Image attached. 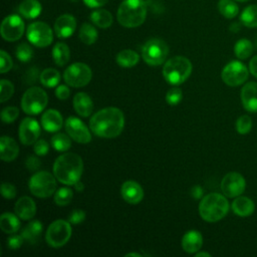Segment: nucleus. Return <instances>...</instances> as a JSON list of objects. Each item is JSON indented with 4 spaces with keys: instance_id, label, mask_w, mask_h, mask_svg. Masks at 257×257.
<instances>
[{
    "instance_id": "1",
    "label": "nucleus",
    "mask_w": 257,
    "mask_h": 257,
    "mask_svg": "<svg viewBox=\"0 0 257 257\" xmlns=\"http://www.w3.org/2000/svg\"><path fill=\"white\" fill-rule=\"evenodd\" d=\"M123 126L124 116L117 107L102 108L95 112L89 120L91 132L99 138H116L122 132Z\"/></svg>"
},
{
    "instance_id": "2",
    "label": "nucleus",
    "mask_w": 257,
    "mask_h": 257,
    "mask_svg": "<svg viewBox=\"0 0 257 257\" xmlns=\"http://www.w3.org/2000/svg\"><path fill=\"white\" fill-rule=\"evenodd\" d=\"M83 163L80 156L74 153L60 155L53 164L55 178L64 185H74L80 180Z\"/></svg>"
},
{
    "instance_id": "3",
    "label": "nucleus",
    "mask_w": 257,
    "mask_h": 257,
    "mask_svg": "<svg viewBox=\"0 0 257 257\" xmlns=\"http://www.w3.org/2000/svg\"><path fill=\"white\" fill-rule=\"evenodd\" d=\"M229 211V202L225 195L210 193L199 204V214L207 222H217L223 219Z\"/></svg>"
},
{
    "instance_id": "4",
    "label": "nucleus",
    "mask_w": 257,
    "mask_h": 257,
    "mask_svg": "<svg viewBox=\"0 0 257 257\" xmlns=\"http://www.w3.org/2000/svg\"><path fill=\"white\" fill-rule=\"evenodd\" d=\"M146 16L147 6L143 0H123L117 9V21L123 27H138L145 22Z\"/></svg>"
},
{
    "instance_id": "5",
    "label": "nucleus",
    "mask_w": 257,
    "mask_h": 257,
    "mask_svg": "<svg viewBox=\"0 0 257 257\" xmlns=\"http://www.w3.org/2000/svg\"><path fill=\"white\" fill-rule=\"evenodd\" d=\"M192 63L185 56L170 58L163 67V75L166 81L172 85L182 84L188 79L192 72Z\"/></svg>"
},
{
    "instance_id": "6",
    "label": "nucleus",
    "mask_w": 257,
    "mask_h": 257,
    "mask_svg": "<svg viewBox=\"0 0 257 257\" xmlns=\"http://www.w3.org/2000/svg\"><path fill=\"white\" fill-rule=\"evenodd\" d=\"M48 102L47 93L40 87L28 88L21 98V108L27 114H38Z\"/></svg>"
},
{
    "instance_id": "7",
    "label": "nucleus",
    "mask_w": 257,
    "mask_h": 257,
    "mask_svg": "<svg viewBox=\"0 0 257 257\" xmlns=\"http://www.w3.org/2000/svg\"><path fill=\"white\" fill-rule=\"evenodd\" d=\"M28 186L30 192L34 196L38 198H47L55 192V176L46 171L37 172L30 178Z\"/></svg>"
},
{
    "instance_id": "8",
    "label": "nucleus",
    "mask_w": 257,
    "mask_h": 257,
    "mask_svg": "<svg viewBox=\"0 0 257 257\" xmlns=\"http://www.w3.org/2000/svg\"><path fill=\"white\" fill-rule=\"evenodd\" d=\"M169 54L167 43L159 38L148 40L142 49V56L146 63L152 66L162 64Z\"/></svg>"
},
{
    "instance_id": "9",
    "label": "nucleus",
    "mask_w": 257,
    "mask_h": 257,
    "mask_svg": "<svg viewBox=\"0 0 257 257\" xmlns=\"http://www.w3.org/2000/svg\"><path fill=\"white\" fill-rule=\"evenodd\" d=\"M71 236V225L64 220H56L47 228L45 240L48 245L59 248L66 244Z\"/></svg>"
},
{
    "instance_id": "10",
    "label": "nucleus",
    "mask_w": 257,
    "mask_h": 257,
    "mask_svg": "<svg viewBox=\"0 0 257 257\" xmlns=\"http://www.w3.org/2000/svg\"><path fill=\"white\" fill-rule=\"evenodd\" d=\"M92 76L90 67L83 62L70 64L63 73L65 82L72 87H81L86 85Z\"/></svg>"
},
{
    "instance_id": "11",
    "label": "nucleus",
    "mask_w": 257,
    "mask_h": 257,
    "mask_svg": "<svg viewBox=\"0 0 257 257\" xmlns=\"http://www.w3.org/2000/svg\"><path fill=\"white\" fill-rule=\"evenodd\" d=\"M249 75V70L244 63L238 60H233L227 63L222 72V80L229 86H238L243 84Z\"/></svg>"
},
{
    "instance_id": "12",
    "label": "nucleus",
    "mask_w": 257,
    "mask_h": 257,
    "mask_svg": "<svg viewBox=\"0 0 257 257\" xmlns=\"http://www.w3.org/2000/svg\"><path fill=\"white\" fill-rule=\"evenodd\" d=\"M27 39L30 43L37 47H46L53 40V33L48 24L36 21L29 24L27 28Z\"/></svg>"
},
{
    "instance_id": "13",
    "label": "nucleus",
    "mask_w": 257,
    "mask_h": 257,
    "mask_svg": "<svg viewBox=\"0 0 257 257\" xmlns=\"http://www.w3.org/2000/svg\"><path fill=\"white\" fill-rule=\"evenodd\" d=\"M246 181L244 177L237 172L226 174L221 181L222 193L228 198H236L245 191Z\"/></svg>"
},
{
    "instance_id": "14",
    "label": "nucleus",
    "mask_w": 257,
    "mask_h": 257,
    "mask_svg": "<svg viewBox=\"0 0 257 257\" xmlns=\"http://www.w3.org/2000/svg\"><path fill=\"white\" fill-rule=\"evenodd\" d=\"M24 22L22 18L16 14L9 15L4 18L1 24V35L6 41H16L23 35Z\"/></svg>"
},
{
    "instance_id": "15",
    "label": "nucleus",
    "mask_w": 257,
    "mask_h": 257,
    "mask_svg": "<svg viewBox=\"0 0 257 257\" xmlns=\"http://www.w3.org/2000/svg\"><path fill=\"white\" fill-rule=\"evenodd\" d=\"M65 131L67 135L76 143L87 144L91 141V135L87 126L75 116L67 117L65 120Z\"/></svg>"
},
{
    "instance_id": "16",
    "label": "nucleus",
    "mask_w": 257,
    "mask_h": 257,
    "mask_svg": "<svg viewBox=\"0 0 257 257\" xmlns=\"http://www.w3.org/2000/svg\"><path fill=\"white\" fill-rule=\"evenodd\" d=\"M40 135V125L38 121L32 117H25L19 125V139L25 146L34 144Z\"/></svg>"
},
{
    "instance_id": "17",
    "label": "nucleus",
    "mask_w": 257,
    "mask_h": 257,
    "mask_svg": "<svg viewBox=\"0 0 257 257\" xmlns=\"http://www.w3.org/2000/svg\"><path fill=\"white\" fill-rule=\"evenodd\" d=\"M241 101L243 107L249 112H257V82L249 81L241 89Z\"/></svg>"
},
{
    "instance_id": "18",
    "label": "nucleus",
    "mask_w": 257,
    "mask_h": 257,
    "mask_svg": "<svg viewBox=\"0 0 257 257\" xmlns=\"http://www.w3.org/2000/svg\"><path fill=\"white\" fill-rule=\"evenodd\" d=\"M76 28V20L70 14L59 16L54 23V31L59 38H68L73 34Z\"/></svg>"
},
{
    "instance_id": "19",
    "label": "nucleus",
    "mask_w": 257,
    "mask_h": 257,
    "mask_svg": "<svg viewBox=\"0 0 257 257\" xmlns=\"http://www.w3.org/2000/svg\"><path fill=\"white\" fill-rule=\"evenodd\" d=\"M120 194L123 200L130 204H139L144 198L143 188L135 181L124 182L120 188Z\"/></svg>"
},
{
    "instance_id": "20",
    "label": "nucleus",
    "mask_w": 257,
    "mask_h": 257,
    "mask_svg": "<svg viewBox=\"0 0 257 257\" xmlns=\"http://www.w3.org/2000/svg\"><path fill=\"white\" fill-rule=\"evenodd\" d=\"M62 115L56 109H47L41 116V125L46 132L55 133L62 127Z\"/></svg>"
},
{
    "instance_id": "21",
    "label": "nucleus",
    "mask_w": 257,
    "mask_h": 257,
    "mask_svg": "<svg viewBox=\"0 0 257 257\" xmlns=\"http://www.w3.org/2000/svg\"><path fill=\"white\" fill-rule=\"evenodd\" d=\"M14 210L20 219L27 221L34 217L36 213V205L30 197L24 196L18 199V201L15 203Z\"/></svg>"
},
{
    "instance_id": "22",
    "label": "nucleus",
    "mask_w": 257,
    "mask_h": 257,
    "mask_svg": "<svg viewBox=\"0 0 257 257\" xmlns=\"http://www.w3.org/2000/svg\"><path fill=\"white\" fill-rule=\"evenodd\" d=\"M19 153L17 143L10 137L3 136L0 140V157L4 162H12L15 160Z\"/></svg>"
},
{
    "instance_id": "23",
    "label": "nucleus",
    "mask_w": 257,
    "mask_h": 257,
    "mask_svg": "<svg viewBox=\"0 0 257 257\" xmlns=\"http://www.w3.org/2000/svg\"><path fill=\"white\" fill-rule=\"evenodd\" d=\"M203 245V237L199 231L190 230L182 238V247L187 253H197Z\"/></svg>"
},
{
    "instance_id": "24",
    "label": "nucleus",
    "mask_w": 257,
    "mask_h": 257,
    "mask_svg": "<svg viewBox=\"0 0 257 257\" xmlns=\"http://www.w3.org/2000/svg\"><path fill=\"white\" fill-rule=\"evenodd\" d=\"M73 107L82 117H87L93 110V102L85 92H78L73 97Z\"/></svg>"
},
{
    "instance_id": "25",
    "label": "nucleus",
    "mask_w": 257,
    "mask_h": 257,
    "mask_svg": "<svg viewBox=\"0 0 257 257\" xmlns=\"http://www.w3.org/2000/svg\"><path fill=\"white\" fill-rule=\"evenodd\" d=\"M232 210L239 217H248L253 214L255 204L253 200L245 196H238L232 202Z\"/></svg>"
},
{
    "instance_id": "26",
    "label": "nucleus",
    "mask_w": 257,
    "mask_h": 257,
    "mask_svg": "<svg viewBox=\"0 0 257 257\" xmlns=\"http://www.w3.org/2000/svg\"><path fill=\"white\" fill-rule=\"evenodd\" d=\"M18 10L23 17L34 19L41 13L42 7L38 0H24L20 3Z\"/></svg>"
},
{
    "instance_id": "27",
    "label": "nucleus",
    "mask_w": 257,
    "mask_h": 257,
    "mask_svg": "<svg viewBox=\"0 0 257 257\" xmlns=\"http://www.w3.org/2000/svg\"><path fill=\"white\" fill-rule=\"evenodd\" d=\"M42 229V223L38 220H33L25 226V228L21 232V235L23 236L24 240L28 241L31 244H34L38 241L39 237L41 236Z\"/></svg>"
},
{
    "instance_id": "28",
    "label": "nucleus",
    "mask_w": 257,
    "mask_h": 257,
    "mask_svg": "<svg viewBox=\"0 0 257 257\" xmlns=\"http://www.w3.org/2000/svg\"><path fill=\"white\" fill-rule=\"evenodd\" d=\"M17 217L12 213H3L0 217L1 230L7 234H13L17 232L20 228V221Z\"/></svg>"
},
{
    "instance_id": "29",
    "label": "nucleus",
    "mask_w": 257,
    "mask_h": 257,
    "mask_svg": "<svg viewBox=\"0 0 257 257\" xmlns=\"http://www.w3.org/2000/svg\"><path fill=\"white\" fill-rule=\"evenodd\" d=\"M115 60L119 66L130 68L139 62L140 56L136 51L132 49H123L117 53Z\"/></svg>"
},
{
    "instance_id": "30",
    "label": "nucleus",
    "mask_w": 257,
    "mask_h": 257,
    "mask_svg": "<svg viewBox=\"0 0 257 257\" xmlns=\"http://www.w3.org/2000/svg\"><path fill=\"white\" fill-rule=\"evenodd\" d=\"M52 57L58 66L65 65L70 58V51L68 46L63 42H57L52 49Z\"/></svg>"
},
{
    "instance_id": "31",
    "label": "nucleus",
    "mask_w": 257,
    "mask_h": 257,
    "mask_svg": "<svg viewBox=\"0 0 257 257\" xmlns=\"http://www.w3.org/2000/svg\"><path fill=\"white\" fill-rule=\"evenodd\" d=\"M90 20L99 28H108L112 24V15L107 10L98 9L90 14Z\"/></svg>"
},
{
    "instance_id": "32",
    "label": "nucleus",
    "mask_w": 257,
    "mask_h": 257,
    "mask_svg": "<svg viewBox=\"0 0 257 257\" xmlns=\"http://www.w3.org/2000/svg\"><path fill=\"white\" fill-rule=\"evenodd\" d=\"M240 20L242 24L248 28L257 27V5L247 6L241 13Z\"/></svg>"
},
{
    "instance_id": "33",
    "label": "nucleus",
    "mask_w": 257,
    "mask_h": 257,
    "mask_svg": "<svg viewBox=\"0 0 257 257\" xmlns=\"http://www.w3.org/2000/svg\"><path fill=\"white\" fill-rule=\"evenodd\" d=\"M253 52V44L246 38L239 39L234 46V53L239 59L248 58Z\"/></svg>"
},
{
    "instance_id": "34",
    "label": "nucleus",
    "mask_w": 257,
    "mask_h": 257,
    "mask_svg": "<svg viewBox=\"0 0 257 257\" xmlns=\"http://www.w3.org/2000/svg\"><path fill=\"white\" fill-rule=\"evenodd\" d=\"M79 39L87 45L93 44L97 39V31L89 23H83L79 30Z\"/></svg>"
},
{
    "instance_id": "35",
    "label": "nucleus",
    "mask_w": 257,
    "mask_h": 257,
    "mask_svg": "<svg viewBox=\"0 0 257 257\" xmlns=\"http://www.w3.org/2000/svg\"><path fill=\"white\" fill-rule=\"evenodd\" d=\"M60 74L54 68H46L40 74V82L46 87H54L59 83Z\"/></svg>"
},
{
    "instance_id": "36",
    "label": "nucleus",
    "mask_w": 257,
    "mask_h": 257,
    "mask_svg": "<svg viewBox=\"0 0 257 257\" xmlns=\"http://www.w3.org/2000/svg\"><path fill=\"white\" fill-rule=\"evenodd\" d=\"M218 10L224 17L232 19L235 16H237L239 12V7L232 0H219Z\"/></svg>"
},
{
    "instance_id": "37",
    "label": "nucleus",
    "mask_w": 257,
    "mask_h": 257,
    "mask_svg": "<svg viewBox=\"0 0 257 257\" xmlns=\"http://www.w3.org/2000/svg\"><path fill=\"white\" fill-rule=\"evenodd\" d=\"M51 145L54 150L58 152H65L71 147L70 137L65 134L58 133L51 138Z\"/></svg>"
},
{
    "instance_id": "38",
    "label": "nucleus",
    "mask_w": 257,
    "mask_h": 257,
    "mask_svg": "<svg viewBox=\"0 0 257 257\" xmlns=\"http://www.w3.org/2000/svg\"><path fill=\"white\" fill-rule=\"evenodd\" d=\"M73 193L69 188L62 187L56 191L54 194V202L58 206H66L72 200Z\"/></svg>"
},
{
    "instance_id": "39",
    "label": "nucleus",
    "mask_w": 257,
    "mask_h": 257,
    "mask_svg": "<svg viewBox=\"0 0 257 257\" xmlns=\"http://www.w3.org/2000/svg\"><path fill=\"white\" fill-rule=\"evenodd\" d=\"M16 57L22 61V62H27L32 58L33 55V50L31 46L27 43H20L15 50Z\"/></svg>"
},
{
    "instance_id": "40",
    "label": "nucleus",
    "mask_w": 257,
    "mask_h": 257,
    "mask_svg": "<svg viewBox=\"0 0 257 257\" xmlns=\"http://www.w3.org/2000/svg\"><path fill=\"white\" fill-rule=\"evenodd\" d=\"M235 127H236V131L241 135L248 134L252 128V119H251V117L247 114L241 115L236 120Z\"/></svg>"
},
{
    "instance_id": "41",
    "label": "nucleus",
    "mask_w": 257,
    "mask_h": 257,
    "mask_svg": "<svg viewBox=\"0 0 257 257\" xmlns=\"http://www.w3.org/2000/svg\"><path fill=\"white\" fill-rule=\"evenodd\" d=\"M14 92V86L12 82L7 79H1L0 81V101L4 102L8 100Z\"/></svg>"
},
{
    "instance_id": "42",
    "label": "nucleus",
    "mask_w": 257,
    "mask_h": 257,
    "mask_svg": "<svg viewBox=\"0 0 257 257\" xmlns=\"http://www.w3.org/2000/svg\"><path fill=\"white\" fill-rule=\"evenodd\" d=\"M19 115V109L16 106H6L1 111V119L5 123L13 122Z\"/></svg>"
},
{
    "instance_id": "43",
    "label": "nucleus",
    "mask_w": 257,
    "mask_h": 257,
    "mask_svg": "<svg viewBox=\"0 0 257 257\" xmlns=\"http://www.w3.org/2000/svg\"><path fill=\"white\" fill-rule=\"evenodd\" d=\"M183 97V92L181 88L178 87H173L170 90H168L166 94V101L170 105H177Z\"/></svg>"
},
{
    "instance_id": "44",
    "label": "nucleus",
    "mask_w": 257,
    "mask_h": 257,
    "mask_svg": "<svg viewBox=\"0 0 257 257\" xmlns=\"http://www.w3.org/2000/svg\"><path fill=\"white\" fill-rule=\"evenodd\" d=\"M0 62H1V64H0L1 73H6L13 66V61H12L10 55L4 50L0 51Z\"/></svg>"
},
{
    "instance_id": "45",
    "label": "nucleus",
    "mask_w": 257,
    "mask_h": 257,
    "mask_svg": "<svg viewBox=\"0 0 257 257\" xmlns=\"http://www.w3.org/2000/svg\"><path fill=\"white\" fill-rule=\"evenodd\" d=\"M24 238L23 236L20 234H10V236L7 239V246L11 249V250H17L21 247V245L23 244Z\"/></svg>"
},
{
    "instance_id": "46",
    "label": "nucleus",
    "mask_w": 257,
    "mask_h": 257,
    "mask_svg": "<svg viewBox=\"0 0 257 257\" xmlns=\"http://www.w3.org/2000/svg\"><path fill=\"white\" fill-rule=\"evenodd\" d=\"M17 194L16 188L14 185L10 184V183H2L1 185V195L5 198V199H13Z\"/></svg>"
},
{
    "instance_id": "47",
    "label": "nucleus",
    "mask_w": 257,
    "mask_h": 257,
    "mask_svg": "<svg viewBox=\"0 0 257 257\" xmlns=\"http://www.w3.org/2000/svg\"><path fill=\"white\" fill-rule=\"evenodd\" d=\"M33 150H34V153L37 156H45L48 153L49 146H48L46 141H44V140H37L34 143Z\"/></svg>"
},
{
    "instance_id": "48",
    "label": "nucleus",
    "mask_w": 257,
    "mask_h": 257,
    "mask_svg": "<svg viewBox=\"0 0 257 257\" xmlns=\"http://www.w3.org/2000/svg\"><path fill=\"white\" fill-rule=\"evenodd\" d=\"M84 219H85L84 211H82L80 209H76V210L72 211V213H70V215L68 217V222L70 224L77 225V224L81 223Z\"/></svg>"
},
{
    "instance_id": "49",
    "label": "nucleus",
    "mask_w": 257,
    "mask_h": 257,
    "mask_svg": "<svg viewBox=\"0 0 257 257\" xmlns=\"http://www.w3.org/2000/svg\"><path fill=\"white\" fill-rule=\"evenodd\" d=\"M55 95L57 98L61 99V100H64V99H67L70 95V90L68 88V86L62 84V85H58L55 89Z\"/></svg>"
},
{
    "instance_id": "50",
    "label": "nucleus",
    "mask_w": 257,
    "mask_h": 257,
    "mask_svg": "<svg viewBox=\"0 0 257 257\" xmlns=\"http://www.w3.org/2000/svg\"><path fill=\"white\" fill-rule=\"evenodd\" d=\"M25 165H26V168H27L29 171L34 172V171L38 170V168L40 167L41 163H40V161H39L36 157L30 156V157L27 158Z\"/></svg>"
},
{
    "instance_id": "51",
    "label": "nucleus",
    "mask_w": 257,
    "mask_h": 257,
    "mask_svg": "<svg viewBox=\"0 0 257 257\" xmlns=\"http://www.w3.org/2000/svg\"><path fill=\"white\" fill-rule=\"evenodd\" d=\"M108 0H83L84 4L89 8H98L103 6Z\"/></svg>"
},
{
    "instance_id": "52",
    "label": "nucleus",
    "mask_w": 257,
    "mask_h": 257,
    "mask_svg": "<svg viewBox=\"0 0 257 257\" xmlns=\"http://www.w3.org/2000/svg\"><path fill=\"white\" fill-rule=\"evenodd\" d=\"M249 71L255 76L257 77V55L253 56L252 59L249 62Z\"/></svg>"
},
{
    "instance_id": "53",
    "label": "nucleus",
    "mask_w": 257,
    "mask_h": 257,
    "mask_svg": "<svg viewBox=\"0 0 257 257\" xmlns=\"http://www.w3.org/2000/svg\"><path fill=\"white\" fill-rule=\"evenodd\" d=\"M202 192H203L202 188H200L199 186H196V187H194L193 190H192V195H193L194 198L199 199V198L202 196V194H203Z\"/></svg>"
},
{
    "instance_id": "54",
    "label": "nucleus",
    "mask_w": 257,
    "mask_h": 257,
    "mask_svg": "<svg viewBox=\"0 0 257 257\" xmlns=\"http://www.w3.org/2000/svg\"><path fill=\"white\" fill-rule=\"evenodd\" d=\"M74 188H75V190L76 191H78V192H82L83 191V189H84V186H83V184L81 183V182H77V183H75L74 184Z\"/></svg>"
},
{
    "instance_id": "55",
    "label": "nucleus",
    "mask_w": 257,
    "mask_h": 257,
    "mask_svg": "<svg viewBox=\"0 0 257 257\" xmlns=\"http://www.w3.org/2000/svg\"><path fill=\"white\" fill-rule=\"evenodd\" d=\"M201 256L210 257V256H211V254H209L208 252H198V253H196V257H201Z\"/></svg>"
},
{
    "instance_id": "56",
    "label": "nucleus",
    "mask_w": 257,
    "mask_h": 257,
    "mask_svg": "<svg viewBox=\"0 0 257 257\" xmlns=\"http://www.w3.org/2000/svg\"><path fill=\"white\" fill-rule=\"evenodd\" d=\"M130 256H137V257H142V254H140V253H136V252H132V253H127V254H125V257H130Z\"/></svg>"
},
{
    "instance_id": "57",
    "label": "nucleus",
    "mask_w": 257,
    "mask_h": 257,
    "mask_svg": "<svg viewBox=\"0 0 257 257\" xmlns=\"http://www.w3.org/2000/svg\"><path fill=\"white\" fill-rule=\"evenodd\" d=\"M236 1H239V2H245V1H248V0H236Z\"/></svg>"
},
{
    "instance_id": "58",
    "label": "nucleus",
    "mask_w": 257,
    "mask_h": 257,
    "mask_svg": "<svg viewBox=\"0 0 257 257\" xmlns=\"http://www.w3.org/2000/svg\"><path fill=\"white\" fill-rule=\"evenodd\" d=\"M70 1H71V2H78L79 0H70Z\"/></svg>"
}]
</instances>
